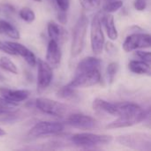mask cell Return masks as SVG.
Masks as SVG:
<instances>
[{"label":"cell","instance_id":"11","mask_svg":"<svg viewBox=\"0 0 151 151\" xmlns=\"http://www.w3.org/2000/svg\"><path fill=\"white\" fill-rule=\"evenodd\" d=\"M66 123L75 128L89 130L96 128L98 125L97 121L91 116L85 115L82 113H73L68 116Z\"/></svg>","mask_w":151,"mask_h":151},{"label":"cell","instance_id":"22","mask_svg":"<svg viewBox=\"0 0 151 151\" xmlns=\"http://www.w3.org/2000/svg\"><path fill=\"white\" fill-rule=\"evenodd\" d=\"M19 18L27 23H32L35 19V12L29 7H23L19 12Z\"/></svg>","mask_w":151,"mask_h":151},{"label":"cell","instance_id":"21","mask_svg":"<svg viewBox=\"0 0 151 151\" xmlns=\"http://www.w3.org/2000/svg\"><path fill=\"white\" fill-rule=\"evenodd\" d=\"M0 67L12 74H18V68L16 65L7 57L3 56L0 58Z\"/></svg>","mask_w":151,"mask_h":151},{"label":"cell","instance_id":"8","mask_svg":"<svg viewBox=\"0 0 151 151\" xmlns=\"http://www.w3.org/2000/svg\"><path fill=\"white\" fill-rule=\"evenodd\" d=\"M150 117L149 111H142L141 113L134 115H123L119 116L118 119L111 123H109L105 127L107 129H116V128H125L134 126L145 120Z\"/></svg>","mask_w":151,"mask_h":151},{"label":"cell","instance_id":"35","mask_svg":"<svg viewBox=\"0 0 151 151\" xmlns=\"http://www.w3.org/2000/svg\"><path fill=\"white\" fill-rule=\"evenodd\" d=\"M0 34H2V31H1V28H0Z\"/></svg>","mask_w":151,"mask_h":151},{"label":"cell","instance_id":"3","mask_svg":"<svg viewBox=\"0 0 151 151\" xmlns=\"http://www.w3.org/2000/svg\"><path fill=\"white\" fill-rule=\"evenodd\" d=\"M116 141L120 145L134 150H150L151 148L150 136L147 134L137 133V134H124L121 136H118Z\"/></svg>","mask_w":151,"mask_h":151},{"label":"cell","instance_id":"1","mask_svg":"<svg viewBox=\"0 0 151 151\" xmlns=\"http://www.w3.org/2000/svg\"><path fill=\"white\" fill-rule=\"evenodd\" d=\"M88 26V17L85 14H81L80 18L78 19L73 30L71 55L73 58L79 56L82 52L85 47Z\"/></svg>","mask_w":151,"mask_h":151},{"label":"cell","instance_id":"33","mask_svg":"<svg viewBox=\"0 0 151 151\" xmlns=\"http://www.w3.org/2000/svg\"><path fill=\"white\" fill-rule=\"evenodd\" d=\"M8 112H11V111H6V110H4V109H1L0 108V115L1 114H6Z\"/></svg>","mask_w":151,"mask_h":151},{"label":"cell","instance_id":"17","mask_svg":"<svg viewBox=\"0 0 151 151\" xmlns=\"http://www.w3.org/2000/svg\"><path fill=\"white\" fill-rule=\"evenodd\" d=\"M100 65H101V60L99 58L95 57H87L79 62L75 71V74L99 69Z\"/></svg>","mask_w":151,"mask_h":151},{"label":"cell","instance_id":"27","mask_svg":"<svg viewBox=\"0 0 151 151\" xmlns=\"http://www.w3.org/2000/svg\"><path fill=\"white\" fill-rule=\"evenodd\" d=\"M81 3L87 10L92 11L96 9L100 5L101 0H81Z\"/></svg>","mask_w":151,"mask_h":151},{"label":"cell","instance_id":"32","mask_svg":"<svg viewBox=\"0 0 151 151\" xmlns=\"http://www.w3.org/2000/svg\"><path fill=\"white\" fill-rule=\"evenodd\" d=\"M58 19L59 21L60 24H66L67 22V15H66V12L65 11H62L59 10V12H58Z\"/></svg>","mask_w":151,"mask_h":151},{"label":"cell","instance_id":"29","mask_svg":"<svg viewBox=\"0 0 151 151\" xmlns=\"http://www.w3.org/2000/svg\"><path fill=\"white\" fill-rule=\"evenodd\" d=\"M0 50L8 54V55H12V56H16V52L13 50V49L6 42H2L0 41Z\"/></svg>","mask_w":151,"mask_h":151},{"label":"cell","instance_id":"10","mask_svg":"<svg viewBox=\"0 0 151 151\" xmlns=\"http://www.w3.org/2000/svg\"><path fill=\"white\" fill-rule=\"evenodd\" d=\"M36 65L38 67L37 91L38 93H42L50 85L53 79V72L50 65L41 58L36 59Z\"/></svg>","mask_w":151,"mask_h":151},{"label":"cell","instance_id":"19","mask_svg":"<svg viewBox=\"0 0 151 151\" xmlns=\"http://www.w3.org/2000/svg\"><path fill=\"white\" fill-rule=\"evenodd\" d=\"M129 70L136 74H144L150 76L151 68L150 63L142 60H132L128 64Z\"/></svg>","mask_w":151,"mask_h":151},{"label":"cell","instance_id":"16","mask_svg":"<svg viewBox=\"0 0 151 151\" xmlns=\"http://www.w3.org/2000/svg\"><path fill=\"white\" fill-rule=\"evenodd\" d=\"M92 107L95 111L105 112L111 115L118 116V105L117 103H110L101 98H96L93 101Z\"/></svg>","mask_w":151,"mask_h":151},{"label":"cell","instance_id":"24","mask_svg":"<svg viewBox=\"0 0 151 151\" xmlns=\"http://www.w3.org/2000/svg\"><path fill=\"white\" fill-rule=\"evenodd\" d=\"M123 6V2L121 0H111L106 1L103 6V10L107 13H112L119 10Z\"/></svg>","mask_w":151,"mask_h":151},{"label":"cell","instance_id":"37","mask_svg":"<svg viewBox=\"0 0 151 151\" xmlns=\"http://www.w3.org/2000/svg\"><path fill=\"white\" fill-rule=\"evenodd\" d=\"M0 12H1V8H0Z\"/></svg>","mask_w":151,"mask_h":151},{"label":"cell","instance_id":"9","mask_svg":"<svg viewBox=\"0 0 151 151\" xmlns=\"http://www.w3.org/2000/svg\"><path fill=\"white\" fill-rule=\"evenodd\" d=\"M150 47V35L145 33H134L128 35L122 44V48L126 52H131L138 49H146Z\"/></svg>","mask_w":151,"mask_h":151},{"label":"cell","instance_id":"6","mask_svg":"<svg viewBox=\"0 0 151 151\" xmlns=\"http://www.w3.org/2000/svg\"><path fill=\"white\" fill-rule=\"evenodd\" d=\"M35 105L42 112L53 117L62 118L67 111V107L64 104L45 97L35 99Z\"/></svg>","mask_w":151,"mask_h":151},{"label":"cell","instance_id":"18","mask_svg":"<svg viewBox=\"0 0 151 151\" xmlns=\"http://www.w3.org/2000/svg\"><path fill=\"white\" fill-rule=\"evenodd\" d=\"M101 21H102V24H104V26L105 27V30H106L109 39L111 41H116L118 39L119 34H118V30L115 27L114 17L111 14L107 13L105 15H103V17L101 16Z\"/></svg>","mask_w":151,"mask_h":151},{"label":"cell","instance_id":"2","mask_svg":"<svg viewBox=\"0 0 151 151\" xmlns=\"http://www.w3.org/2000/svg\"><path fill=\"white\" fill-rule=\"evenodd\" d=\"M112 141V136L91 133H79L71 137V142L76 146L91 148L97 145H105Z\"/></svg>","mask_w":151,"mask_h":151},{"label":"cell","instance_id":"28","mask_svg":"<svg viewBox=\"0 0 151 151\" xmlns=\"http://www.w3.org/2000/svg\"><path fill=\"white\" fill-rule=\"evenodd\" d=\"M135 50L136 51L134 52V55L137 58H139L142 61H145L147 63H150L151 56L150 51H143V50Z\"/></svg>","mask_w":151,"mask_h":151},{"label":"cell","instance_id":"14","mask_svg":"<svg viewBox=\"0 0 151 151\" xmlns=\"http://www.w3.org/2000/svg\"><path fill=\"white\" fill-rule=\"evenodd\" d=\"M0 95L9 101L19 104L27 100L30 92L27 89H10L6 88H0Z\"/></svg>","mask_w":151,"mask_h":151},{"label":"cell","instance_id":"12","mask_svg":"<svg viewBox=\"0 0 151 151\" xmlns=\"http://www.w3.org/2000/svg\"><path fill=\"white\" fill-rule=\"evenodd\" d=\"M62 53L58 42L55 40L50 39L46 52V62L50 65L51 68H58L61 63Z\"/></svg>","mask_w":151,"mask_h":151},{"label":"cell","instance_id":"25","mask_svg":"<svg viewBox=\"0 0 151 151\" xmlns=\"http://www.w3.org/2000/svg\"><path fill=\"white\" fill-rule=\"evenodd\" d=\"M119 64L117 62H111L108 65L107 69H106V73H107V78H108V82L109 84H112L114 81V79L118 73L119 71Z\"/></svg>","mask_w":151,"mask_h":151},{"label":"cell","instance_id":"36","mask_svg":"<svg viewBox=\"0 0 151 151\" xmlns=\"http://www.w3.org/2000/svg\"><path fill=\"white\" fill-rule=\"evenodd\" d=\"M105 1H111V0H105Z\"/></svg>","mask_w":151,"mask_h":151},{"label":"cell","instance_id":"13","mask_svg":"<svg viewBox=\"0 0 151 151\" xmlns=\"http://www.w3.org/2000/svg\"><path fill=\"white\" fill-rule=\"evenodd\" d=\"M6 42L13 49V50L16 52V54L22 57L25 59V61L31 67H34L36 65V59L37 58H35V56L32 50H30L28 48H27L26 46H24L19 42Z\"/></svg>","mask_w":151,"mask_h":151},{"label":"cell","instance_id":"23","mask_svg":"<svg viewBox=\"0 0 151 151\" xmlns=\"http://www.w3.org/2000/svg\"><path fill=\"white\" fill-rule=\"evenodd\" d=\"M75 96V88L71 87L69 84L62 87L58 92L57 96L61 99H70Z\"/></svg>","mask_w":151,"mask_h":151},{"label":"cell","instance_id":"34","mask_svg":"<svg viewBox=\"0 0 151 151\" xmlns=\"http://www.w3.org/2000/svg\"><path fill=\"white\" fill-rule=\"evenodd\" d=\"M33 1H35V2H38V3H40V2H42V0H33Z\"/></svg>","mask_w":151,"mask_h":151},{"label":"cell","instance_id":"26","mask_svg":"<svg viewBox=\"0 0 151 151\" xmlns=\"http://www.w3.org/2000/svg\"><path fill=\"white\" fill-rule=\"evenodd\" d=\"M18 103H14L12 101H9L7 99H5L3 96H0V108L6 110V111H11L12 108H15L18 106Z\"/></svg>","mask_w":151,"mask_h":151},{"label":"cell","instance_id":"7","mask_svg":"<svg viewBox=\"0 0 151 151\" xmlns=\"http://www.w3.org/2000/svg\"><path fill=\"white\" fill-rule=\"evenodd\" d=\"M101 81V73L99 69L77 73L71 81L69 85L74 88H88L97 85Z\"/></svg>","mask_w":151,"mask_h":151},{"label":"cell","instance_id":"15","mask_svg":"<svg viewBox=\"0 0 151 151\" xmlns=\"http://www.w3.org/2000/svg\"><path fill=\"white\" fill-rule=\"evenodd\" d=\"M49 37L58 42H64L67 38V32L60 25L54 21H49L47 25Z\"/></svg>","mask_w":151,"mask_h":151},{"label":"cell","instance_id":"30","mask_svg":"<svg viewBox=\"0 0 151 151\" xmlns=\"http://www.w3.org/2000/svg\"><path fill=\"white\" fill-rule=\"evenodd\" d=\"M148 0H134V7L135 10L139 12H142L147 8Z\"/></svg>","mask_w":151,"mask_h":151},{"label":"cell","instance_id":"31","mask_svg":"<svg viewBox=\"0 0 151 151\" xmlns=\"http://www.w3.org/2000/svg\"><path fill=\"white\" fill-rule=\"evenodd\" d=\"M55 2L59 10L67 12L70 7V0H55Z\"/></svg>","mask_w":151,"mask_h":151},{"label":"cell","instance_id":"20","mask_svg":"<svg viewBox=\"0 0 151 151\" xmlns=\"http://www.w3.org/2000/svg\"><path fill=\"white\" fill-rule=\"evenodd\" d=\"M0 28L2 33L5 34L7 36H9L12 39H19L20 34L19 30L11 23H9L6 20L0 19Z\"/></svg>","mask_w":151,"mask_h":151},{"label":"cell","instance_id":"5","mask_svg":"<svg viewBox=\"0 0 151 151\" xmlns=\"http://www.w3.org/2000/svg\"><path fill=\"white\" fill-rule=\"evenodd\" d=\"M65 125L61 122L55 121H40L36 123L28 132V136L38 138L42 136L58 134L63 132Z\"/></svg>","mask_w":151,"mask_h":151},{"label":"cell","instance_id":"4","mask_svg":"<svg viewBox=\"0 0 151 151\" xmlns=\"http://www.w3.org/2000/svg\"><path fill=\"white\" fill-rule=\"evenodd\" d=\"M104 35L102 28V21L100 13H96L90 24V42L92 51L96 55H99L103 52L104 46Z\"/></svg>","mask_w":151,"mask_h":151}]
</instances>
